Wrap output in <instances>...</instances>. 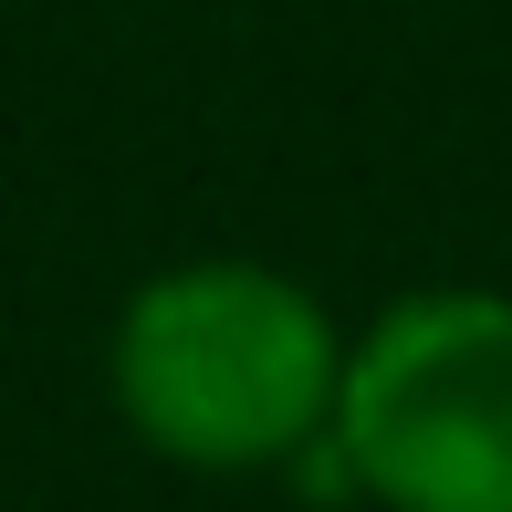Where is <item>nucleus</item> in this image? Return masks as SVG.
I'll return each mask as SVG.
<instances>
[{"label":"nucleus","instance_id":"obj_1","mask_svg":"<svg viewBox=\"0 0 512 512\" xmlns=\"http://www.w3.org/2000/svg\"><path fill=\"white\" fill-rule=\"evenodd\" d=\"M105 387H115V418L136 429V450L178 460V471H209V481L293 471L335 429L345 324L293 272L199 251V262L147 272L115 304Z\"/></svg>","mask_w":512,"mask_h":512},{"label":"nucleus","instance_id":"obj_2","mask_svg":"<svg viewBox=\"0 0 512 512\" xmlns=\"http://www.w3.org/2000/svg\"><path fill=\"white\" fill-rule=\"evenodd\" d=\"M324 439L377 512H512V293L429 283L366 314Z\"/></svg>","mask_w":512,"mask_h":512}]
</instances>
